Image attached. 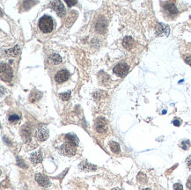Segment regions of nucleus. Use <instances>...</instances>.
<instances>
[{
  "instance_id": "11",
  "label": "nucleus",
  "mask_w": 191,
  "mask_h": 190,
  "mask_svg": "<svg viewBox=\"0 0 191 190\" xmlns=\"http://www.w3.org/2000/svg\"><path fill=\"white\" fill-rule=\"evenodd\" d=\"M31 162H33L34 164H39L43 161V155L41 151H37L31 154L30 156Z\"/></svg>"
},
{
  "instance_id": "3",
  "label": "nucleus",
  "mask_w": 191,
  "mask_h": 190,
  "mask_svg": "<svg viewBox=\"0 0 191 190\" xmlns=\"http://www.w3.org/2000/svg\"><path fill=\"white\" fill-rule=\"evenodd\" d=\"M1 78L6 81H10L12 78V71L11 67L3 63H1Z\"/></svg>"
},
{
  "instance_id": "14",
  "label": "nucleus",
  "mask_w": 191,
  "mask_h": 190,
  "mask_svg": "<svg viewBox=\"0 0 191 190\" xmlns=\"http://www.w3.org/2000/svg\"><path fill=\"white\" fill-rule=\"evenodd\" d=\"M65 139H66L67 143H70V144H73L75 146H77L79 144V140L78 138V136L76 135H74V134H67V135H65Z\"/></svg>"
},
{
  "instance_id": "13",
  "label": "nucleus",
  "mask_w": 191,
  "mask_h": 190,
  "mask_svg": "<svg viewBox=\"0 0 191 190\" xmlns=\"http://www.w3.org/2000/svg\"><path fill=\"white\" fill-rule=\"evenodd\" d=\"M21 135L26 142L31 140V129L28 126H23L21 129Z\"/></svg>"
},
{
  "instance_id": "4",
  "label": "nucleus",
  "mask_w": 191,
  "mask_h": 190,
  "mask_svg": "<svg viewBox=\"0 0 191 190\" xmlns=\"http://www.w3.org/2000/svg\"><path fill=\"white\" fill-rule=\"evenodd\" d=\"M35 137L37 138V140L40 142H43L45 140H47L49 138V130L47 128L41 126L36 129L35 131Z\"/></svg>"
},
{
  "instance_id": "16",
  "label": "nucleus",
  "mask_w": 191,
  "mask_h": 190,
  "mask_svg": "<svg viewBox=\"0 0 191 190\" xmlns=\"http://www.w3.org/2000/svg\"><path fill=\"white\" fill-rule=\"evenodd\" d=\"M49 59L50 63H52L53 64H55V65L59 64V63L62 62L61 56L58 55V54H55V53L51 54V55H49Z\"/></svg>"
},
{
  "instance_id": "19",
  "label": "nucleus",
  "mask_w": 191,
  "mask_h": 190,
  "mask_svg": "<svg viewBox=\"0 0 191 190\" xmlns=\"http://www.w3.org/2000/svg\"><path fill=\"white\" fill-rule=\"evenodd\" d=\"M109 146H110L113 152H115V153H119L120 152V145L117 144L116 142H110L109 143Z\"/></svg>"
},
{
  "instance_id": "17",
  "label": "nucleus",
  "mask_w": 191,
  "mask_h": 190,
  "mask_svg": "<svg viewBox=\"0 0 191 190\" xmlns=\"http://www.w3.org/2000/svg\"><path fill=\"white\" fill-rule=\"evenodd\" d=\"M165 8H166V11L169 12L171 15H174V14H176V13L178 12L176 6H174L173 4H167V5L165 6Z\"/></svg>"
},
{
  "instance_id": "29",
  "label": "nucleus",
  "mask_w": 191,
  "mask_h": 190,
  "mask_svg": "<svg viewBox=\"0 0 191 190\" xmlns=\"http://www.w3.org/2000/svg\"><path fill=\"white\" fill-rule=\"evenodd\" d=\"M187 187H188V188H189L191 190V176L189 178L188 181H187Z\"/></svg>"
},
{
  "instance_id": "30",
  "label": "nucleus",
  "mask_w": 191,
  "mask_h": 190,
  "mask_svg": "<svg viewBox=\"0 0 191 190\" xmlns=\"http://www.w3.org/2000/svg\"><path fill=\"white\" fill-rule=\"evenodd\" d=\"M185 61H186V63H188L191 66V56H187V57H185Z\"/></svg>"
},
{
  "instance_id": "27",
  "label": "nucleus",
  "mask_w": 191,
  "mask_h": 190,
  "mask_svg": "<svg viewBox=\"0 0 191 190\" xmlns=\"http://www.w3.org/2000/svg\"><path fill=\"white\" fill-rule=\"evenodd\" d=\"M66 3H67V5L69 6H73V5H76V4H77V1H70V0H67Z\"/></svg>"
},
{
  "instance_id": "9",
  "label": "nucleus",
  "mask_w": 191,
  "mask_h": 190,
  "mask_svg": "<svg viewBox=\"0 0 191 190\" xmlns=\"http://www.w3.org/2000/svg\"><path fill=\"white\" fill-rule=\"evenodd\" d=\"M51 6L59 16H63L65 14V8H64L63 4L62 2H60V1H53V2H51Z\"/></svg>"
},
{
  "instance_id": "7",
  "label": "nucleus",
  "mask_w": 191,
  "mask_h": 190,
  "mask_svg": "<svg viewBox=\"0 0 191 190\" xmlns=\"http://www.w3.org/2000/svg\"><path fill=\"white\" fill-rule=\"evenodd\" d=\"M69 77H70V73H69L68 71H66V70H61V71H59L57 73L55 74V82H57L58 84H61V83H63L66 80H68Z\"/></svg>"
},
{
  "instance_id": "24",
  "label": "nucleus",
  "mask_w": 191,
  "mask_h": 190,
  "mask_svg": "<svg viewBox=\"0 0 191 190\" xmlns=\"http://www.w3.org/2000/svg\"><path fill=\"white\" fill-rule=\"evenodd\" d=\"M173 190H183V188L181 184L176 183V184L173 185Z\"/></svg>"
},
{
  "instance_id": "26",
  "label": "nucleus",
  "mask_w": 191,
  "mask_h": 190,
  "mask_svg": "<svg viewBox=\"0 0 191 190\" xmlns=\"http://www.w3.org/2000/svg\"><path fill=\"white\" fill-rule=\"evenodd\" d=\"M18 165L19 166H21V167H23V168H26V166L23 164V161H22V160H20V159H18Z\"/></svg>"
},
{
  "instance_id": "6",
  "label": "nucleus",
  "mask_w": 191,
  "mask_h": 190,
  "mask_svg": "<svg viewBox=\"0 0 191 190\" xmlns=\"http://www.w3.org/2000/svg\"><path fill=\"white\" fill-rule=\"evenodd\" d=\"M95 127L99 133H105L108 130V124H107V121L103 117H99L96 120L95 123Z\"/></svg>"
},
{
  "instance_id": "32",
  "label": "nucleus",
  "mask_w": 191,
  "mask_h": 190,
  "mask_svg": "<svg viewBox=\"0 0 191 190\" xmlns=\"http://www.w3.org/2000/svg\"><path fill=\"white\" fill-rule=\"evenodd\" d=\"M113 190H121V189H119V188H115V189H113Z\"/></svg>"
},
{
  "instance_id": "15",
  "label": "nucleus",
  "mask_w": 191,
  "mask_h": 190,
  "mask_svg": "<svg viewBox=\"0 0 191 190\" xmlns=\"http://www.w3.org/2000/svg\"><path fill=\"white\" fill-rule=\"evenodd\" d=\"M81 170H83V171H94V170H96V166H93L92 164H89L87 161H85V162H82L81 164H80L79 166Z\"/></svg>"
},
{
  "instance_id": "20",
  "label": "nucleus",
  "mask_w": 191,
  "mask_h": 190,
  "mask_svg": "<svg viewBox=\"0 0 191 190\" xmlns=\"http://www.w3.org/2000/svg\"><path fill=\"white\" fill-rule=\"evenodd\" d=\"M6 53L7 54H9V55H18L19 54V47L18 46H15L14 48H12V49H9V50H7L6 51Z\"/></svg>"
},
{
  "instance_id": "5",
  "label": "nucleus",
  "mask_w": 191,
  "mask_h": 190,
  "mask_svg": "<svg viewBox=\"0 0 191 190\" xmlns=\"http://www.w3.org/2000/svg\"><path fill=\"white\" fill-rule=\"evenodd\" d=\"M114 73L119 76V77H123L124 75H126L127 72L129 71V66L126 64V63H118L117 65H116L114 67Z\"/></svg>"
},
{
  "instance_id": "12",
  "label": "nucleus",
  "mask_w": 191,
  "mask_h": 190,
  "mask_svg": "<svg viewBox=\"0 0 191 190\" xmlns=\"http://www.w3.org/2000/svg\"><path fill=\"white\" fill-rule=\"evenodd\" d=\"M123 45L125 49H128V50H130V49L134 47L135 42H134V40H133L130 36H126L124 39H123Z\"/></svg>"
},
{
  "instance_id": "28",
  "label": "nucleus",
  "mask_w": 191,
  "mask_h": 190,
  "mask_svg": "<svg viewBox=\"0 0 191 190\" xmlns=\"http://www.w3.org/2000/svg\"><path fill=\"white\" fill-rule=\"evenodd\" d=\"M173 124L176 127H179L181 125V122L179 120H174V121H173Z\"/></svg>"
},
{
  "instance_id": "8",
  "label": "nucleus",
  "mask_w": 191,
  "mask_h": 190,
  "mask_svg": "<svg viewBox=\"0 0 191 190\" xmlns=\"http://www.w3.org/2000/svg\"><path fill=\"white\" fill-rule=\"evenodd\" d=\"M156 34L159 36H167L169 34V26L163 23L158 24L156 26Z\"/></svg>"
},
{
  "instance_id": "22",
  "label": "nucleus",
  "mask_w": 191,
  "mask_h": 190,
  "mask_svg": "<svg viewBox=\"0 0 191 190\" xmlns=\"http://www.w3.org/2000/svg\"><path fill=\"white\" fill-rule=\"evenodd\" d=\"M18 120H19V116H18V115H16V114H12L9 116V121L11 123H15V122H17Z\"/></svg>"
},
{
  "instance_id": "10",
  "label": "nucleus",
  "mask_w": 191,
  "mask_h": 190,
  "mask_svg": "<svg viewBox=\"0 0 191 190\" xmlns=\"http://www.w3.org/2000/svg\"><path fill=\"white\" fill-rule=\"evenodd\" d=\"M35 180L39 184L44 187V188H48L51 184L49 179L47 178L46 176H44L43 174H41V173H37L35 175Z\"/></svg>"
},
{
  "instance_id": "31",
  "label": "nucleus",
  "mask_w": 191,
  "mask_h": 190,
  "mask_svg": "<svg viewBox=\"0 0 191 190\" xmlns=\"http://www.w3.org/2000/svg\"><path fill=\"white\" fill-rule=\"evenodd\" d=\"M143 190H151V189H150V188H144V189Z\"/></svg>"
},
{
  "instance_id": "25",
  "label": "nucleus",
  "mask_w": 191,
  "mask_h": 190,
  "mask_svg": "<svg viewBox=\"0 0 191 190\" xmlns=\"http://www.w3.org/2000/svg\"><path fill=\"white\" fill-rule=\"evenodd\" d=\"M186 163H187V166H188V167L189 168V170H191V156H189V157L187 159V160H186Z\"/></svg>"
},
{
  "instance_id": "23",
  "label": "nucleus",
  "mask_w": 191,
  "mask_h": 190,
  "mask_svg": "<svg viewBox=\"0 0 191 190\" xmlns=\"http://www.w3.org/2000/svg\"><path fill=\"white\" fill-rule=\"evenodd\" d=\"M137 179H138V180H139V181H141V182H144V181H146V176H145L143 172H140V173L137 175Z\"/></svg>"
},
{
  "instance_id": "2",
  "label": "nucleus",
  "mask_w": 191,
  "mask_h": 190,
  "mask_svg": "<svg viewBox=\"0 0 191 190\" xmlns=\"http://www.w3.org/2000/svg\"><path fill=\"white\" fill-rule=\"evenodd\" d=\"M59 152L66 157H72L76 153V146L70 143H65L60 146Z\"/></svg>"
},
{
  "instance_id": "1",
  "label": "nucleus",
  "mask_w": 191,
  "mask_h": 190,
  "mask_svg": "<svg viewBox=\"0 0 191 190\" xmlns=\"http://www.w3.org/2000/svg\"><path fill=\"white\" fill-rule=\"evenodd\" d=\"M38 26H39L40 30L43 33L48 34V33L52 32V30L54 29V20L51 17L45 15L40 18Z\"/></svg>"
},
{
  "instance_id": "18",
  "label": "nucleus",
  "mask_w": 191,
  "mask_h": 190,
  "mask_svg": "<svg viewBox=\"0 0 191 190\" xmlns=\"http://www.w3.org/2000/svg\"><path fill=\"white\" fill-rule=\"evenodd\" d=\"M41 97H42V92H32L29 99H30L31 102H35L37 100H39Z\"/></svg>"
},
{
  "instance_id": "21",
  "label": "nucleus",
  "mask_w": 191,
  "mask_h": 190,
  "mask_svg": "<svg viewBox=\"0 0 191 190\" xmlns=\"http://www.w3.org/2000/svg\"><path fill=\"white\" fill-rule=\"evenodd\" d=\"M60 98L63 99V100H64V101H67L70 99L71 98V92H63V93H61L60 95Z\"/></svg>"
}]
</instances>
